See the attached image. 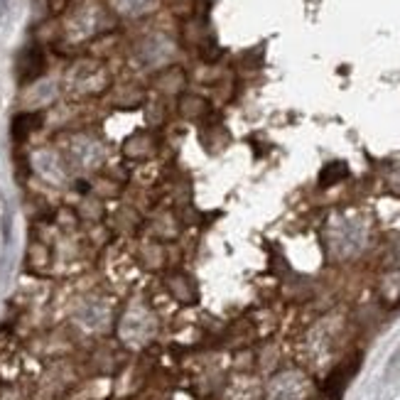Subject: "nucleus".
<instances>
[{"mask_svg": "<svg viewBox=\"0 0 400 400\" xmlns=\"http://www.w3.org/2000/svg\"><path fill=\"white\" fill-rule=\"evenodd\" d=\"M354 371H356V364H344L342 369L334 371L332 378H329V383H327L329 396H332V398L342 396V391L347 388V383H349V378H351V374H354Z\"/></svg>", "mask_w": 400, "mask_h": 400, "instance_id": "nucleus-1", "label": "nucleus"}, {"mask_svg": "<svg viewBox=\"0 0 400 400\" xmlns=\"http://www.w3.org/2000/svg\"><path fill=\"white\" fill-rule=\"evenodd\" d=\"M347 177H349V167L344 165V162H329L320 175V185L332 187V185H337V182L347 180Z\"/></svg>", "mask_w": 400, "mask_h": 400, "instance_id": "nucleus-2", "label": "nucleus"}, {"mask_svg": "<svg viewBox=\"0 0 400 400\" xmlns=\"http://www.w3.org/2000/svg\"><path fill=\"white\" fill-rule=\"evenodd\" d=\"M42 54L37 52V50H30L27 52V57H25V62H23V74H25V79H35L37 74L42 72Z\"/></svg>", "mask_w": 400, "mask_h": 400, "instance_id": "nucleus-3", "label": "nucleus"}]
</instances>
